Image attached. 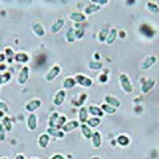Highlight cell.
I'll return each mask as SVG.
<instances>
[{"label":"cell","instance_id":"obj_10","mask_svg":"<svg viewBox=\"0 0 159 159\" xmlns=\"http://www.w3.org/2000/svg\"><path fill=\"white\" fill-rule=\"evenodd\" d=\"M33 27H34V32L39 36H42L44 34V30L43 27L41 25V24L38 23V22H36L34 23V25H33Z\"/></svg>","mask_w":159,"mask_h":159},{"label":"cell","instance_id":"obj_13","mask_svg":"<svg viewBox=\"0 0 159 159\" xmlns=\"http://www.w3.org/2000/svg\"><path fill=\"white\" fill-rule=\"evenodd\" d=\"M76 34L77 36V38H81L83 37V34H84V29H83V26L80 24H76Z\"/></svg>","mask_w":159,"mask_h":159},{"label":"cell","instance_id":"obj_33","mask_svg":"<svg viewBox=\"0 0 159 159\" xmlns=\"http://www.w3.org/2000/svg\"><path fill=\"white\" fill-rule=\"evenodd\" d=\"M2 115H3V114H2V113H1V112H0V116H2Z\"/></svg>","mask_w":159,"mask_h":159},{"label":"cell","instance_id":"obj_32","mask_svg":"<svg viewBox=\"0 0 159 159\" xmlns=\"http://www.w3.org/2000/svg\"><path fill=\"white\" fill-rule=\"evenodd\" d=\"M16 159H24V158H23L22 155H19V156L16 158Z\"/></svg>","mask_w":159,"mask_h":159},{"label":"cell","instance_id":"obj_1","mask_svg":"<svg viewBox=\"0 0 159 159\" xmlns=\"http://www.w3.org/2000/svg\"><path fill=\"white\" fill-rule=\"evenodd\" d=\"M120 81H121L122 85H123V87L124 88L125 90L127 91V92H131V84H130V81L128 80V78L127 77V76L125 75H121L120 76Z\"/></svg>","mask_w":159,"mask_h":159},{"label":"cell","instance_id":"obj_29","mask_svg":"<svg viewBox=\"0 0 159 159\" xmlns=\"http://www.w3.org/2000/svg\"><path fill=\"white\" fill-rule=\"evenodd\" d=\"M90 67L92 68V69H100L101 68V66H102V65L101 64H100V63H96V62H92L90 63Z\"/></svg>","mask_w":159,"mask_h":159},{"label":"cell","instance_id":"obj_15","mask_svg":"<svg viewBox=\"0 0 159 159\" xmlns=\"http://www.w3.org/2000/svg\"><path fill=\"white\" fill-rule=\"evenodd\" d=\"M82 131H83V133H84V135H85L87 138H90L93 135L92 132L90 131V129L87 127L86 125H83V126H82Z\"/></svg>","mask_w":159,"mask_h":159},{"label":"cell","instance_id":"obj_2","mask_svg":"<svg viewBox=\"0 0 159 159\" xmlns=\"http://www.w3.org/2000/svg\"><path fill=\"white\" fill-rule=\"evenodd\" d=\"M60 72V68L58 66H55V67H53L52 70L50 71L48 74L46 75V79L47 81H52L55 76L58 75V73Z\"/></svg>","mask_w":159,"mask_h":159},{"label":"cell","instance_id":"obj_4","mask_svg":"<svg viewBox=\"0 0 159 159\" xmlns=\"http://www.w3.org/2000/svg\"><path fill=\"white\" fill-rule=\"evenodd\" d=\"M41 105V102L39 100H33L30 103H29L26 105V109L30 112H33L35 109H37Z\"/></svg>","mask_w":159,"mask_h":159},{"label":"cell","instance_id":"obj_16","mask_svg":"<svg viewBox=\"0 0 159 159\" xmlns=\"http://www.w3.org/2000/svg\"><path fill=\"white\" fill-rule=\"evenodd\" d=\"M105 100H106V101L107 103H110V104H112L114 106L119 107V105H120V103H119V101L116 100V99H115V98H112V97L107 96L106 98H105Z\"/></svg>","mask_w":159,"mask_h":159},{"label":"cell","instance_id":"obj_26","mask_svg":"<svg viewBox=\"0 0 159 159\" xmlns=\"http://www.w3.org/2000/svg\"><path fill=\"white\" fill-rule=\"evenodd\" d=\"M116 37V30H112V33H111V34H110L109 36V38H108V40H107L108 43H112V42H113V41L115 40Z\"/></svg>","mask_w":159,"mask_h":159},{"label":"cell","instance_id":"obj_21","mask_svg":"<svg viewBox=\"0 0 159 159\" xmlns=\"http://www.w3.org/2000/svg\"><path fill=\"white\" fill-rule=\"evenodd\" d=\"M16 59L18 60L19 61H28V56L25 54V53H19L16 56Z\"/></svg>","mask_w":159,"mask_h":159},{"label":"cell","instance_id":"obj_25","mask_svg":"<svg viewBox=\"0 0 159 159\" xmlns=\"http://www.w3.org/2000/svg\"><path fill=\"white\" fill-rule=\"evenodd\" d=\"M74 31H73V30L72 29H70L68 33H67V38H68V40L70 41V42H72L73 41H74Z\"/></svg>","mask_w":159,"mask_h":159},{"label":"cell","instance_id":"obj_5","mask_svg":"<svg viewBox=\"0 0 159 159\" xmlns=\"http://www.w3.org/2000/svg\"><path fill=\"white\" fill-rule=\"evenodd\" d=\"M64 99H65V92L64 91H60L56 95L55 100H54V103L57 106H59L62 103Z\"/></svg>","mask_w":159,"mask_h":159},{"label":"cell","instance_id":"obj_28","mask_svg":"<svg viewBox=\"0 0 159 159\" xmlns=\"http://www.w3.org/2000/svg\"><path fill=\"white\" fill-rule=\"evenodd\" d=\"M107 34V29H103V30L101 31V33H100V41H103L105 40Z\"/></svg>","mask_w":159,"mask_h":159},{"label":"cell","instance_id":"obj_8","mask_svg":"<svg viewBox=\"0 0 159 159\" xmlns=\"http://www.w3.org/2000/svg\"><path fill=\"white\" fill-rule=\"evenodd\" d=\"M78 127V123L76 121H72L69 123L68 124H66L64 127H63V130L65 131H70L73 130L74 128L77 127Z\"/></svg>","mask_w":159,"mask_h":159},{"label":"cell","instance_id":"obj_14","mask_svg":"<svg viewBox=\"0 0 159 159\" xmlns=\"http://www.w3.org/2000/svg\"><path fill=\"white\" fill-rule=\"evenodd\" d=\"M100 134L98 132L94 133L93 134V143L96 147H99L100 146Z\"/></svg>","mask_w":159,"mask_h":159},{"label":"cell","instance_id":"obj_17","mask_svg":"<svg viewBox=\"0 0 159 159\" xmlns=\"http://www.w3.org/2000/svg\"><path fill=\"white\" fill-rule=\"evenodd\" d=\"M89 111H90L92 114L96 115V116H103V112H102L100 111V108L97 107H89Z\"/></svg>","mask_w":159,"mask_h":159},{"label":"cell","instance_id":"obj_11","mask_svg":"<svg viewBox=\"0 0 159 159\" xmlns=\"http://www.w3.org/2000/svg\"><path fill=\"white\" fill-rule=\"evenodd\" d=\"M64 24V20L63 19H60L58 20L57 22H55V24H53V25L52 26V31L53 33H55V32H57L61 28V26Z\"/></svg>","mask_w":159,"mask_h":159},{"label":"cell","instance_id":"obj_22","mask_svg":"<svg viewBox=\"0 0 159 159\" xmlns=\"http://www.w3.org/2000/svg\"><path fill=\"white\" fill-rule=\"evenodd\" d=\"M87 123H88V124L90 125L91 127H96V126H98V125L100 124V119L93 118V119H89Z\"/></svg>","mask_w":159,"mask_h":159},{"label":"cell","instance_id":"obj_19","mask_svg":"<svg viewBox=\"0 0 159 159\" xmlns=\"http://www.w3.org/2000/svg\"><path fill=\"white\" fill-rule=\"evenodd\" d=\"M87 112H86V108L83 107L81 110V112H80V119L81 122H85L87 119Z\"/></svg>","mask_w":159,"mask_h":159},{"label":"cell","instance_id":"obj_6","mask_svg":"<svg viewBox=\"0 0 159 159\" xmlns=\"http://www.w3.org/2000/svg\"><path fill=\"white\" fill-rule=\"evenodd\" d=\"M28 125L29 127L31 129L32 131H34L36 127H37V118L35 115H30L28 119Z\"/></svg>","mask_w":159,"mask_h":159},{"label":"cell","instance_id":"obj_3","mask_svg":"<svg viewBox=\"0 0 159 159\" xmlns=\"http://www.w3.org/2000/svg\"><path fill=\"white\" fill-rule=\"evenodd\" d=\"M76 80L78 81L79 83L84 86H91V84H92V82L89 78H87V77H84L83 76H76Z\"/></svg>","mask_w":159,"mask_h":159},{"label":"cell","instance_id":"obj_27","mask_svg":"<svg viewBox=\"0 0 159 159\" xmlns=\"http://www.w3.org/2000/svg\"><path fill=\"white\" fill-rule=\"evenodd\" d=\"M102 107H103V109L104 110V111H106L107 113H114L116 112V109H115V108H113L112 107H109L108 105H103Z\"/></svg>","mask_w":159,"mask_h":159},{"label":"cell","instance_id":"obj_24","mask_svg":"<svg viewBox=\"0 0 159 159\" xmlns=\"http://www.w3.org/2000/svg\"><path fill=\"white\" fill-rule=\"evenodd\" d=\"M100 9V6H96V5H91L87 7V9H86V13L87 14H90V13L93 12V11H96Z\"/></svg>","mask_w":159,"mask_h":159},{"label":"cell","instance_id":"obj_34","mask_svg":"<svg viewBox=\"0 0 159 159\" xmlns=\"http://www.w3.org/2000/svg\"><path fill=\"white\" fill-rule=\"evenodd\" d=\"M3 159H6V158H3Z\"/></svg>","mask_w":159,"mask_h":159},{"label":"cell","instance_id":"obj_30","mask_svg":"<svg viewBox=\"0 0 159 159\" xmlns=\"http://www.w3.org/2000/svg\"><path fill=\"white\" fill-rule=\"evenodd\" d=\"M65 118L64 117V116H62V117H60L59 119V121H58V123H57V127H61V126H62V124H64V123H65Z\"/></svg>","mask_w":159,"mask_h":159},{"label":"cell","instance_id":"obj_23","mask_svg":"<svg viewBox=\"0 0 159 159\" xmlns=\"http://www.w3.org/2000/svg\"><path fill=\"white\" fill-rule=\"evenodd\" d=\"M118 142L122 146H126L129 142V140H128V138L126 136H119V138H118Z\"/></svg>","mask_w":159,"mask_h":159},{"label":"cell","instance_id":"obj_20","mask_svg":"<svg viewBox=\"0 0 159 159\" xmlns=\"http://www.w3.org/2000/svg\"><path fill=\"white\" fill-rule=\"evenodd\" d=\"M74 85H75V81H74V80H72L71 78L67 79L64 82V86H65V87H69V88H70V87H73Z\"/></svg>","mask_w":159,"mask_h":159},{"label":"cell","instance_id":"obj_9","mask_svg":"<svg viewBox=\"0 0 159 159\" xmlns=\"http://www.w3.org/2000/svg\"><path fill=\"white\" fill-rule=\"evenodd\" d=\"M70 17L72 20H75L76 22H82L85 20V17L81 13H72Z\"/></svg>","mask_w":159,"mask_h":159},{"label":"cell","instance_id":"obj_18","mask_svg":"<svg viewBox=\"0 0 159 159\" xmlns=\"http://www.w3.org/2000/svg\"><path fill=\"white\" fill-rule=\"evenodd\" d=\"M48 132L50 134L56 136V137H63V135H64L62 132L57 131V130H54V129H48Z\"/></svg>","mask_w":159,"mask_h":159},{"label":"cell","instance_id":"obj_7","mask_svg":"<svg viewBox=\"0 0 159 159\" xmlns=\"http://www.w3.org/2000/svg\"><path fill=\"white\" fill-rule=\"evenodd\" d=\"M29 69L27 67H25L24 69H22V72H21V74H20V77H19V82L21 83V84H23V83H25L27 78H28V76H29Z\"/></svg>","mask_w":159,"mask_h":159},{"label":"cell","instance_id":"obj_31","mask_svg":"<svg viewBox=\"0 0 159 159\" xmlns=\"http://www.w3.org/2000/svg\"><path fill=\"white\" fill-rule=\"evenodd\" d=\"M52 159H64L63 158V157L61 155H60V154H57V155H55V156L53 157Z\"/></svg>","mask_w":159,"mask_h":159},{"label":"cell","instance_id":"obj_12","mask_svg":"<svg viewBox=\"0 0 159 159\" xmlns=\"http://www.w3.org/2000/svg\"><path fill=\"white\" fill-rule=\"evenodd\" d=\"M48 142H49V136L46 135V134H43L41 135L39 139V143H40V146L41 147H46L47 144H48Z\"/></svg>","mask_w":159,"mask_h":159}]
</instances>
